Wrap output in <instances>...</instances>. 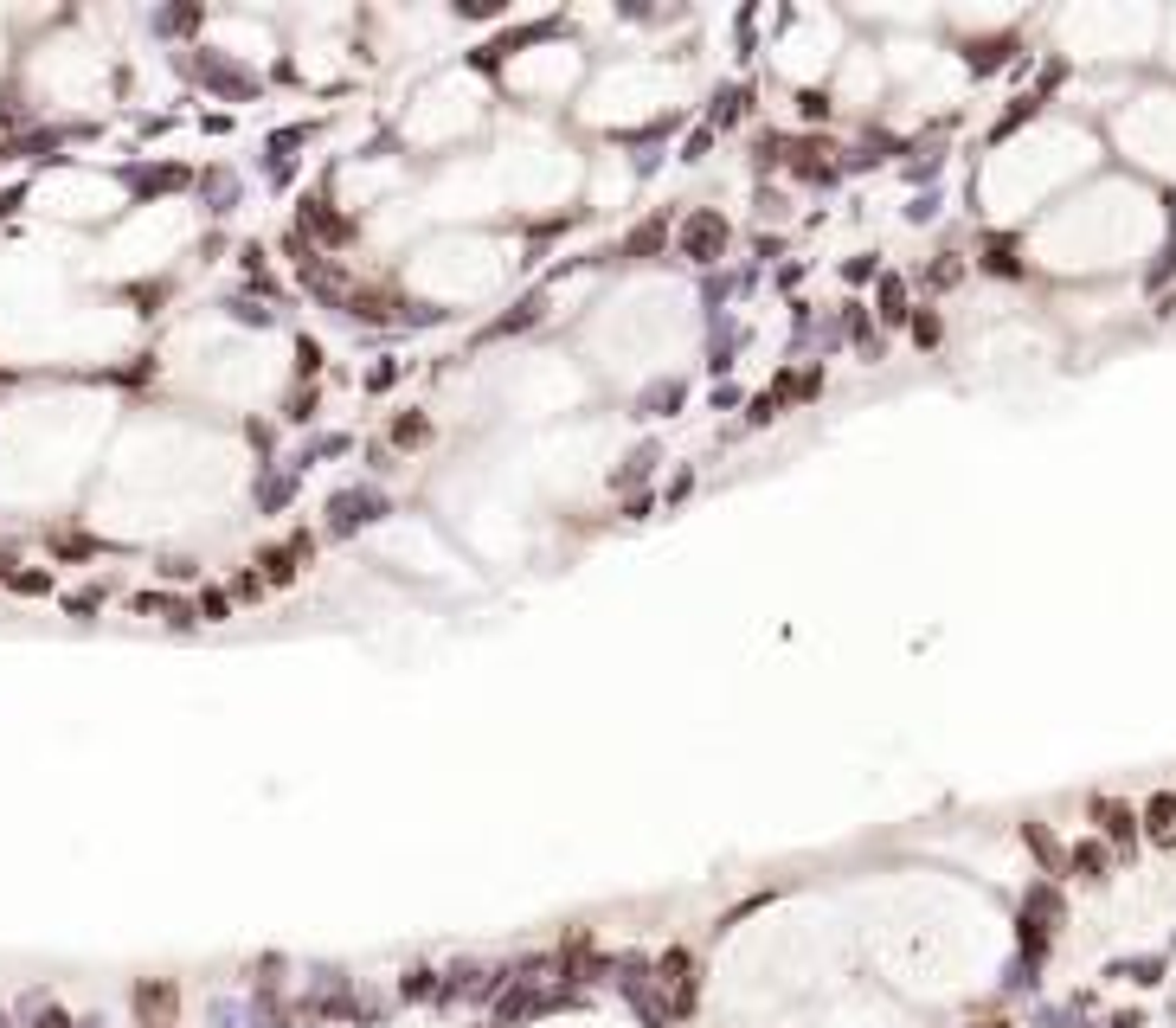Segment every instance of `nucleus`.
<instances>
[{
    "label": "nucleus",
    "instance_id": "2",
    "mask_svg": "<svg viewBox=\"0 0 1176 1028\" xmlns=\"http://www.w3.org/2000/svg\"><path fill=\"white\" fill-rule=\"evenodd\" d=\"M1099 829H1106L1113 843H1125V836H1131V810H1125V803H1099Z\"/></svg>",
    "mask_w": 1176,
    "mask_h": 1028
},
{
    "label": "nucleus",
    "instance_id": "1",
    "mask_svg": "<svg viewBox=\"0 0 1176 1028\" xmlns=\"http://www.w3.org/2000/svg\"><path fill=\"white\" fill-rule=\"evenodd\" d=\"M1145 836H1151V843H1163V848H1176V798H1170V791L1145 803Z\"/></svg>",
    "mask_w": 1176,
    "mask_h": 1028
},
{
    "label": "nucleus",
    "instance_id": "3",
    "mask_svg": "<svg viewBox=\"0 0 1176 1028\" xmlns=\"http://www.w3.org/2000/svg\"><path fill=\"white\" fill-rule=\"evenodd\" d=\"M688 251H720V226H713V219L688 226Z\"/></svg>",
    "mask_w": 1176,
    "mask_h": 1028
}]
</instances>
